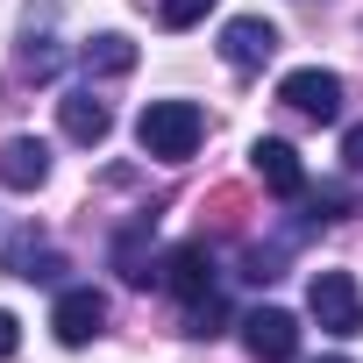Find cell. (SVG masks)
<instances>
[{
	"label": "cell",
	"mask_w": 363,
	"mask_h": 363,
	"mask_svg": "<svg viewBox=\"0 0 363 363\" xmlns=\"http://www.w3.org/2000/svg\"><path fill=\"white\" fill-rule=\"evenodd\" d=\"M200 135H207V114H200L193 100H150V107L135 114V143H143L157 164H186V157L200 150Z\"/></svg>",
	"instance_id": "1"
},
{
	"label": "cell",
	"mask_w": 363,
	"mask_h": 363,
	"mask_svg": "<svg viewBox=\"0 0 363 363\" xmlns=\"http://www.w3.org/2000/svg\"><path fill=\"white\" fill-rule=\"evenodd\" d=\"M306 313L328 328V335H363V292H356V278L349 271H313V285H306Z\"/></svg>",
	"instance_id": "2"
},
{
	"label": "cell",
	"mask_w": 363,
	"mask_h": 363,
	"mask_svg": "<svg viewBox=\"0 0 363 363\" xmlns=\"http://www.w3.org/2000/svg\"><path fill=\"white\" fill-rule=\"evenodd\" d=\"M242 342H250L257 363H292L299 356V320L285 306H257V313H242Z\"/></svg>",
	"instance_id": "3"
},
{
	"label": "cell",
	"mask_w": 363,
	"mask_h": 363,
	"mask_svg": "<svg viewBox=\"0 0 363 363\" xmlns=\"http://www.w3.org/2000/svg\"><path fill=\"white\" fill-rule=\"evenodd\" d=\"M278 100L292 114H306V121H335L342 114V79L335 72H285L278 79Z\"/></svg>",
	"instance_id": "4"
},
{
	"label": "cell",
	"mask_w": 363,
	"mask_h": 363,
	"mask_svg": "<svg viewBox=\"0 0 363 363\" xmlns=\"http://www.w3.org/2000/svg\"><path fill=\"white\" fill-rule=\"evenodd\" d=\"M50 328H57V342H65V349H86V342L107 328V292H93V285H72V292L57 299Z\"/></svg>",
	"instance_id": "5"
},
{
	"label": "cell",
	"mask_w": 363,
	"mask_h": 363,
	"mask_svg": "<svg viewBox=\"0 0 363 363\" xmlns=\"http://www.w3.org/2000/svg\"><path fill=\"white\" fill-rule=\"evenodd\" d=\"M271 50H278V29H271L264 15H235V22L221 29V57H228L235 72H257V65H271Z\"/></svg>",
	"instance_id": "6"
},
{
	"label": "cell",
	"mask_w": 363,
	"mask_h": 363,
	"mask_svg": "<svg viewBox=\"0 0 363 363\" xmlns=\"http://www.w3.org/2000/svg\"><path fill=\"white\" fill-rule=\"evenodd\" d=\"M250 157H257V178H264V186H271L278 200H299V193H306V164H299V150H292V143L264 135Z\"/></svg>",
	"instance_id": "7"
},
{
	"label": "cell",
	"mask_w": 363,
	"mask_h": 363,
	"mask_svg": "<svg viewBox=\"0 0 363 363\" xmlns=\"http://www.w3.org/2000/svg\"><path fill=\"white\" fill-rule=\"evenodd\" d=\"M164 285L186 299V306H193V299H207V292H214V257H207V242L171 250V257H164Z\"/></svg>",
	"instance_id": "8"
},
{
	"label": "cell",
	"mask_w": 363,
	"mask_h": 363,
	"mask_svg": "<svg viewBox=\"0 0 363 363\" xmlns=\"http://www.w3.org/2000/svg\"><path fill=\"white\" fill-rule=\"evenodd\" d=\"M57 121H65V135H72V143H86V150H93V143H107V128H114V121H107V100H100L93 86L65 93V100H57Z\"/></svg>",
	"instance_id": "9"
},
{
	"label": "cell",
	"mask_w": 363,
	"mask_h": 363,
	"mask_svg": "<svg viewBox=\"0 0 363 363\" xmlns=\"http://www.w3.org/2000/svg\"><path fill=\"white\" fill-rule=\"evenodd\" d=\"M50 178V150L36 135H15L8 150H0V186H15V193H36Z\"/></svg>",
	"instance_id": "10"
},
{
	"label": "cell",
	"mask_w": 363,
	"mask_h": 363,
	"mask_svg": "<svg viewBox=\"0 0 363 363\" xmlns=\"http://www.w3.org/2000/svg\"><path fill=\"white\" fill-rule=\"evenodd\" d=\"M79 65L100 72V79H121V72H135V43H128V36H93Z\"/></svg>",
	"instance_id": "11"
},
{
	"label": "cell",
	"mask_w": 363,
	"mask_h": 363,
	"mask_svg": "<svg viewBox=\"0 0 363 363\" xmlns=\"http://www.w3.org/2000/svg\"><path fill=\"white\" fill-rule=\"evenodd\" d=\"M207 8L214 0H157V22L164 29H193V22H207Z\"/></svg>",
	"instance_id": "12"
},
{
	"label": "cell",
	"mask_w": 363,
	"mask_h": 363,
	"mask_svg": "<svg viewBox=\"0 0 363 363\" xmlns=\"http://www.w3.org/2000/svg\"><path fill=\"white\" fill-rule=\"evenodd\" d=\"M22 72H29V79H50V72H57V43H50V36H29V43H22Z\"/></svg>",
	"instance_id": "13"
},
{
	"label": "cell",
	"mask_w": 363,
	"mask_h": 363,
	"mask_svg": "<svg viewBox=\"0 0 363 363\" xmlns=\"http://www.w3.org/2000/svg\"><path fill=\"white\" fill-rule=\"evenodd\" d=\"M207 207H214V228H242V207H250V200H242L235 186H221V193H214Z\"/></svg>",
	"instance_id": "14"
},
{
	"label": "cell",
	"mask_w": 363,
	"mask_h": 363,
	"mask_svg": "<svg viewBox=\"0 0 363 363\" xmlns=\"http://www.w3.org/2000/svg\"><path fill=\"white\" fill-rule=\"evenodd\" d=\"M15 349H22V328H15V313H0V363H8Z\"/></svg>",
	"instance_id": "15"
},
{
	"label": "cell",
	"mask_w": 363,
	"mask_h": 363,
	"mask_svg": "<svg viewBox=\"0 0 363 363\" xmlns=\"http://www.w3.org/2000/svg\"><path fill=\"white\" fill-rule=\"evenodd\" d=\"M342 164H349V171H363V128H349V135H342Z\"/></svg>",
	"instance_id": "16"
},
{
	"label": "cell",
	"mask_w": 363,
	"mask_h": 363,
	"mask_svg": "<svg viewBox=\"0 0 363 363\" xmlns=\"http://www.w3.org/2000/svg\"><path fill=\"white\" fill-rule=\"evenodd\" d=\"M328 363H349V356H328Z\"/></svg>",
	"instance_id": "17"
}]
</instances>
